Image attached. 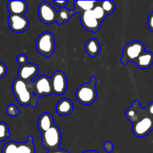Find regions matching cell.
Wrapping results in <instances>:
<instances>
[{"mask_svg": "<svg viewBox=\"0 0 153 153\" xmlns=\"http://www.w3.org/2000/svg\"><path fill=\"white\" fill-rule=\"evenodd\" d=\"M97 78L95 76H91L89 82L80 85L76 91V99L80 104L84 105H89L96 101L97 97Z\"/></svg>", "mask_w": 153, "mask_h": 153, "instance_id": "obj_2", "label": "cell"}, {"mask_svg": "<svg viewBox=\"0 0 153 153\" xmlns=\"http://www.w3.org/2000/svg\"><path fill=\"white\" fill-rule=\"evenodd\" d=\"M55 37L49 31H44L37 37L36 40L37 51L43 56L49 58L55 52Z\"/></svg>", "mask_w": 153, "mask_h": 153, "instance_id": "obj_4", "label": "cell"}, {"mask_svg": "<svg viewBox=\"0 0 153 153\" xmlns=\"http://www.w3.org/2000/svg\"><path fill=\"white\" fill-rule=\"evenodd\" d=\"M65 8L68 9V10H74L75 9H76V6H75V1H73V0H69L67 5L65 6Z\"/></svg>", "mask_w": 153, "mask_h": 153, "instance_id": "obj_33", "label": "cell"}, {"mask_svg": "<svg viewBox=\"0 0 153 153\" xmlns=\"http://www.w3.org/2000/svg\"><path fill=\"white\" fill-rule=\"evenodd\" d=\"M7 69L5 64L2 62H0V79L4 77L7 74Z\"/></svg>", "mask_w": 153, "mask_h": 153, "instance_id": "obj_29", "label": "cell"}, {"mask_svg": "<svg viewBox=\"0 0 153 153\" xmlns=\"http://www.w3.org/2000/svg\"><path fill=\"white\" fill-rule=\"evenodd\" d=\"M38 16L43 24L51 25L58 21V12L49 1H44L38 7Z\"/></svg>", "mask_w": 153, "mask_h": 153, "instance_id": "obj_7", "label": "cell"}, {"mask_svg": "<svg viewBox=\"0 0 153 153\" xmlns=\"http://www.w3.org/2000/svg\"><path fill=\"white\" fill-rule=\"evenodd\" d=\"M68 1L67 0H65V1H52V3H53L55 5H56L57 7H59L61 8H64L65 7V6L67 5Z\"/></svg>", "mask_w": 153, "mask_h": 153, "instance_id": "obj_32", "label": "cell"}, {"mask_svg": "<svg viewBox=\"0 0 153 153\" xmlns=\"http://www.w3.org/2000/svg\"><path fill=\"white\" fill-rule=\"evenodd\" d=\"M18 143L16 141H9L3 146L1 153H17Z\"/></svg>", "mask_w": 153, "mask_h": 153, "instance_id": "obj_25", "label": "cell"}, {"mask_svg": "<svg viewBox=\"0 0 153 153\" xmlns=\"http://www.w3.org/2000/svg\"><path fill=\"white\" fill-rule=\"evenodd\" d=\"M99 4L107 15L114 13L116 8V4L114 1H99Z\"/></svg>", "mask_w": 153, "mask_h": 153, "instance_id": "obj_23", "label": "cell"}, {"mask_svg": "<svg viewBox=\"0 0 153 153\" xmlns=\"http://www.w3.org/2000/svg\"><path fill=\"white\" fill-rule=\"evenodd\" d=\"M126 117L131 123L137 122L144 117L148 116L145 108H142L140 105V101L136 100L133 102L131 106H130L126 111Z\"/></svg>", "mask_w": 153, "mask_h": 153, "instance_id": "obj_13", "label": "cell"}, {"mask_svg": "<svg viewBox=\"0 0 153 153\" xmlns=\"http://www.w3.org/2000/svg\"><path fill=\"white\" fill-rule=\"evenodd\" d=\"M82 153H100V152H98L97 151H95V150H88Z\"/></svg>", "mask_w": 153, "mask_h": 153, "instance_id": "obj_35", "label": "cell"}, {"mask_svg": "<svg viewBox=\"0 0 153 153\" xmlns=\"http://www.w3.org/2000/svg\"><path fill=\"white\" fill-rule=\"evenodd\" d=\"M16 62L19 66H22L28 63V57L25 54H19L16 57Z\"/></svg>", "mask_w": 153, "mask_h": 153, "instance_id": "obj_27", "label": "cell"}, {"mask_svg": "<svg viewBox=\"0 0 153 153\" xmlns=\"http://www.w3.org/2000/svg\"><path fill=\"white\" fill-rule=\"evenodd\" d=\"M134 64L141 70L149 68L153 64V53L149 51H145L138 57Z\"/></svg>", "mask_w": 153, "mask_h": 153, "instance_id": "obj_17", "label": "cell"}, {"mask_svg": "<svg viewBox=\"0 0 153 153\" xmlns=\"http://www.w3.org/2000/svg\"><path fill=\"white\" fill-rule=\"evenodd\" d=\"M10 135L9 127L4 122H0V142L7 140Z\"/></svg>", "mask_w": 153, "mask_h": 153, "instance_id": "obj_24", "label": "cell"}, {"mask_svg": "<svg viewBox=\"0 0 153 153\" xmlns=\"http://www.w3.org/2000/svg\"><path fill=\"white\" fill-rule=\"evenodd\" d=\"M41 141L43 147L48 152L59 149L62 141L61 129L55 125L48 131L41 133Z\"/></svg>", "mask_w": 153, "mask_h": 153, "instance_id": "obj_3", "label": "cell"}, {"mask_svg": "<svg viewBox=\"0 0 153 153\" xmlns=\"http://www.w3.org/2000/svg\"><path fill=\"white\" fill-rule=\"evenodd\" d=\"M145 110H146V114H147L148 116L153 118V102L149 103V104L145 108Z\"/></svg>", "mask_w": 153, "mask_h": 153, "instance_id": "obj_31", "label": "cell"}, {"mask_svg": "<svg viewBox=\"0 0 153 153\" xmlns=\"http://www.w3.org/2000/svg\"><path fill=\"white\" fill-rule=\"evenodd\" d=\"M147 26H148V28H149V29L153 32V10H152V12H151V13L149 14V16H148Z\"/></svg>", "mask_w": 153, "mask_h": 153, "instance_id": "obj_30", "label": "cell"}, {"mask_svg": "<svg viewBox=\"0 0 153 153\" xmlns=\"http://www.w3.org/2000/svg\"><path fill=\"white\" fill-rule=\"evenodd\" d=\"M52 93L55 95H62L67 90V79L64 72L58 70L50 77Z\"/></svg>", "mask_w": 153, "mask_h": 153, "instance_id": "obj_10", "label": "cell"}, {"mask_svg": "<svg viewBox=\"0 0 153 153\" xmlns=\"http://www.w3.org/2000/svg\"><path fill=\"white\" fill-rule=\"evenodd\" d=\"M145 52V46L142 42L135 40L126 45L123 49L120 61L126 65L128 62H135L138 57Z\"/></svg>", "mask_w": 153, "mask_h": 153, "instance_id": "obj_5", "label": "cell"}, {"mask_svg": "<svg viewBox=\"0 0 153 153\" xmlns=\"http://www.w3.org/2000/svg\"><path fill=\"white\" fill-rule=\"evenodd\" d=\"M97 4V1H75V6L83 11L92 10Z\"/></svg>", "mask_w": 153, "mask_h": 153, "instance_id": "obj_21", "label": "cell"}, {"mask_svg": "<svg viewBox=\"0 0 153 153\" xmlns=\"http://www.w3.org/2000/svg\"><path fill=\"white\" fill-rule=\"evenodd\" d=\"M6 114H7L9 117H15L19 115V109H18V108L16 106V105L10 104L9 105H7V107L6 108Z\"/></svg>", "mask_w": 153, "mask_h": 153, "instance_id": "obj_26", "label": "cell"}, {"mask_svg": "<svg viewBox=\"0 0 153 153\" xmlns=\"http://www.w3.org/2000/svg\"><path fill=\"white\" fill-rule=\"evenodd\" d=\"M29 83H26L16 78L12 84V91L19 105L22 106L30 105L31 108H35L38 103L39 97L34 94L30 88Z\"/></svg>", "mask_w": 153, "mask_h": 153, "instance_id": "obj_1", "label": "cell"}, {"mask_svg": "<svg viewBox=\"0 0 153 153\" xmlns=\"http://www.w3.org/2000/svg\"><path fill=\"white\" fill-rule=\"evenodd\" d=\"M86 53L91 57H97L101 51V46L100 42L96 38H91L86 42L85 46Z\"/></svg>", "mask_w": 153, "mask_h": 153, "instance_id": "obj_18", "label": "cell"}, {"mask_svg": "<svg viewBox=\"0 0 153 153\" xmlns=\"http://www.w3.org/2000/svg\"><path fill=\"white\" fill-rule=\"evenodd\" d=\"M92 12L94 13V16L97 18V20L100 22H101V23L102 21H104L105 19L106 16H108L105 12V10L102 9V7L100 5L99 1H97V5L94 7V9L92 10Z\"/></svg>", "mask_w": 153, "mask_h": 153, "instance_id": "obj_22", "label": "cell"}, {"mask_svg": "<svg viewBox=\"0 0 153 153\" xmlns=\"http://www.w3.org/2000/svg\"><path fill=\"white\" fill-rule=\"evenodd\" d=\"M7 22L10 29L15 33L24 32L29 25V21L25 15H10Z\"/></svg>", "mask_w": 153, "mask_h": 153, "instance_id": "obj_11", "label": "cell"}, {"mask_svg": "<svg viewBox=\"0 0 153 153\" xmlns=\"http://www.w3.org/2000/svg\"><path fill=\"white\" fill-rule=\"evenodd\" d=\"M47 153H70L67 150H64V149H55V150L53 151H50V152H48Z\"/></svg>", "mask_w": 153, "mask_h": 153, "instance_id": "obj_34", "label": "cell"}, {"mask_svg": "<svg viewBox=\"0 0 153 153\" xmlns=\"http://www.w3.org/2000/svg\"><path fill=\"white\" fill-rule=\"evenodd\" d=\"M28 10V4L25 1H9L7 10L10 15H25Z\"/></svg>", "mask_w": 153, "mask_h": 153, "instance_id": "obj_14", "label": "cell"}, {"mask_svg": "<svg viewBox=\"0 0 153 153\" xmlns=\"http://www.w3.org/2000/svg\"><path fill=\"white\" fill-rule=\"evenodd\" d=\"M76 13H77L76 10H68V9L65 8V7L61 8L58 12V21H57V23L59 25L64 23V22H68L70 19V18H71V16H73Z\"/></svg>", "mask_w": 153, "mask_h": 153, "instance_id": "obj_20", "label": "cell"}, {"mask_svg": "<svg viewBox=\"0 0 153 153\" xmlns=\"http://www.w3.org/2000/svg\"><path fill=\"white\" fill-rule=\"evenodd\" d=\"M153 130V118L146 116L132 124V131L137 137H144Z\"/></svg>", "mask_w": 153, "mask_h": 153, "instance_id": "obj_9", "label": "cell"}, {"mask_svg": "<svg viewBox=\"0 0 153 153\" xmlns=\"http://www.w3.org/2000/svg\"><path fill=\"white\" fill-rule=\"evenodd\" d=\"M55 125L53 117L50 114L47 112L41 114L37 120V128L40 131V134L48 131Z\"/></svg>", "mask_w": 153, "mask_h": 153, "instance_id": "obj_15", "label": "cell"}, {"mask_svg": "<svg viewBox=\"0 0 153 153\" xmlns=\"http://www.w3.org/2000/svg\"><path fill=\"white\" fill-rule=\"evenodd\" d=\"M103 148H104L105 151L106 152L111 153L113 152L114 146V144L111 141H106L105 142L104 145H103Z\"/></svg>", "mask_w": 153, "mask_h": 153, "instance_id": "obj_28", "label": "cell"}, {"mask_svg": "<svg viewBox=\"0 0 153 153\" xmlns=\"http://www.w3.org/2000/svg\"><path fill=\"white\" fill-rule=\"evenodd\" d=\"M77 13L80 15V21L82 26L88 31L93 33H97L100 29L101 22H99L97 18L94 16L92 10H88V11H83L76 7Z\"/></svg>", "mask_w": 153, "mask_h": 153, "instance_id": "obj_8", "label": "cell"}, {"mask_svg": "<svg viewBox=\"0 0 153 153\" xmlns=\"http://www.w3.org/2000/svg\"><path fill=\"white\" fill-rule=\"evenodd\" d=\"M38 73V67L37 64H27L19 66L18 70V79L26 83L32 82Z\"/></svg>", "mask_w": 153, "mask_h": 153, "instance_id": "obj_12", "label": "cell"}, {"mask_svg": "<svg viewBox=\"0 0 153 153\" xmlns=\"http://www.w3.org/2000/svg\"><path fill=\"white\" fill-rule=\"evenodd\" d=\"M29 86L34 94L39 98L42 97H49L53 94L50 78L45 75L39 76L32 82H30Z\"/></svg>", "mask_w": 153, "mask_h": 153, "instance_id": "obj_6", "label": "cell"}, {"mask_svg": "<svg viewBox=\"0 0 153 153\" xmlns=\"http://www.w3.org/2000/svg\"><path fill=\"white\" fill-rule=\"evenodd\" d=\"M17 153H35V146L32 136H28L27 141L18 143Z\"/></svg>", "mask_w": 153, "mask_h": 153, "instance_id": "obj_19", "label": "cell"}, {"mask_svg": "<svg viewBox=\"0 0 153 153\" xmlns=\"http://www.w3.org/2000/svg\"><path fill=\"white\" fill-rule=\"evenodd\" d=\"M55 110L58 115L68 116L73 113L74 110V106L71 100L67 98H63L57 103Z\"/></svg>", "mask_w": 153, "mask_h": 153, "instance_id": "obj_16", "label": "cell"}]
</instances>
